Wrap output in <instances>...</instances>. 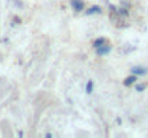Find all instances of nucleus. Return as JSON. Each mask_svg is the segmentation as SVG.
Segmentation results:
<instances>
[{
    "instance_id": "nucleus-5",
    "label": "nucleus",
    "mask_w": 148,
    "mask_h": 138,
    "mask_svg": "<svg viewBox=\"0 0 148 138\" xmlns=\"http://www.w3.org/2000/svg\"><path fill=\"white\" fill-rule=\"evenodd\" d=\"M137 79H138V76L132 73L131 76H128V78H125V79H124V85H125V87H131L132 84H135V81H137Z\"/></svg>"
},
{
    "instance_id": "nucleus-6",
    "label": "nucleus",
    "mask_w": 148,
    "mask_h": 138,
    "mask_svg": "<svg viewBox=\"0 0 148 138\" xmlns=\"http://www.w3.org/2000/svg\"><path fill=\"white\" fill-rule=\"evenodd\" d=\"M106 43V41H105V38H98V39H95L94 41V43H92V46L97 49V47H99V46H102V45H105Z\"/></svg>"
},
{
    "instance_id": "nucleus-7",
    "label": "nucleus",
    "mask_w": 148,
    "mask_h": 138,
    "mask_svg": "<svg viewBox=\"0 0 148 138\" xmlns=\"http://www.w3.org/2000/svg\"><path fill=\"white\" fill-rule=\"evenodd\" d=\"M92 91H94V82L88 81V84H86V93H92Z\"/></svg>"
},
{
    "instance_id": "nucleus-9",
    "label": "nucleus",
    "mask_w": 148,
    "mask_h": 138,
    "mask_svg": "<svg viewBox=\"0 0 148 138\" xmlns=\"http://www.w3.org/2000/svg\"><path fill=\"white\" fill-rule=\"evenodd\" d=\"M145 88H147V85H145V84H140V85H137V87H135V89H137L138 92H143Z\"/></svg>"
},
{
    "instance_id": "nucleus-3",
    "label": "nucleus",
    "mask_w": 148,
    "mask_h": 138,
    "mask_svg": "<svg viewBox=\"0 0 148 138\" xmlns=\"http://www.w3.org/2000/svg\"><path fill=\"white\" fill-rule=\"evenodd\" d=\"M148 71L147 68H144V66H132L131 68V73H134V75H137V76H143V75H145Z\"/></svg>"
},
{
    "instance_id": "nucleus-8",
    "label": "nucleus",
    "mask_w": 148,
    "mask_h": 138,
    "mask_svg": "<svg viewBox=\"0 0 148 138\" xmlns=\"http://www.w3.org/2000/svg\"><path fill=\"white\" fill-rule=\"evenodd\" d=\"M118 14H121V16H128V9H125V7H121V9L118 10Z\"/></svg>"
},
{
    "instance_id": "nucleus-1",
    "label": "nucleus",
    "mask_w": 148,
    "mask_h": 138,
    "mask_svg": "<svg viewBox=\"0 0 148 138\" xmlns=\"http://www.w3.org/2000/svg\"><path fill=\"white\" fill-rule=\"evenodd\" d=\"M111 46L108 45V43H105V45L99 46V47H97V55L98 56H105V55H108L109 52H111Z\"/></svg>"
},
{
    "instance_id": "nucleus-2",
    "label": "nucleus",
    "mask_w": 148,
    "mask_h": 138,
    "mask_svg": "<svg viewBox=\"0 0 148 138\" xmlns=\"http://www.w3.org/2000/svg\"><path fill=\"white\" fill-rule=\"evenodd\" d=\"M71 6H72V9L75 12H82L84 7H85V4H84L82 0H71Z\"/></svg>"
},
{
    "instance_id": "nucleus-4",
    "label": "nucleus",
    "mask_w": 148,
    "mask_h": 138,
    "mask_svg": "<svg viewBox=\"0 0 148 138\" xmlns=\"http://www.w3.org/2000/svg\"><path fill=\"white\" fill-rule=\"evenodd\" d=\"M99 13H102L101 6H92V7H89V9L85 12L86 16H91V14H99Z\"/></svg>"
}]
</instances>
